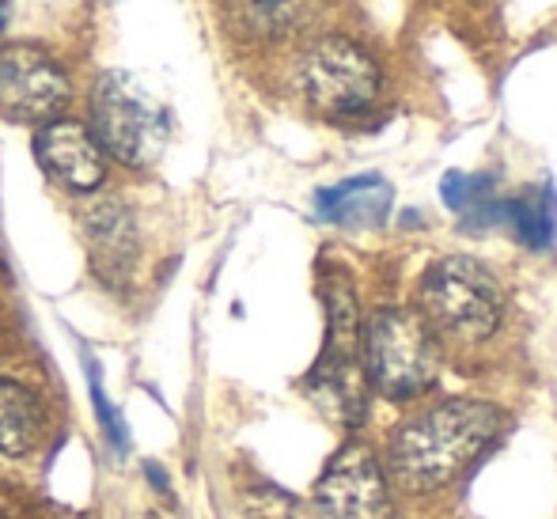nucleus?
Segmentation results:
<instances>
[{
    "label": "nucleus",
    "mask_w": 557,
    "mask_h": 519,
    "mask_svg": "<svg viewBox=\"0 0 557 519\" xmlns=\"http://www.w3.org/2000/svg\"><path fill=\"white\" fill-rule=\"evenodd\" d=\"M500 410L490 403H451L433 406L429 413L413 417L391 444V470L406 490H441L474 467V459L497 440Z\"/></svg>",
    "instance_id": "1"
},
{
    "label": "nucleus",
    "mask_w": 557,
    "mask_h": 519,
    "mask_svg": "<svg viewBox=\"0 0 557 519\" xmlns=\"http://www.w3.org/2000/svg\"><path fill=\"white\" fill-rule=\"evenodd\" d=\"M421 319L433 334L482 342L500 326L505 293L497 277L474 258H441L421 277Z\"/></svg>",
    "instance_id": "2"
},
{
    "label": "nucleus",
    "mask_w": 557,
    "mask_h": 519,
    "mask_svg": "<svg viewBox=\"0 0 557 519\" xmlns=\"http://www.w3.org/2000/svg\"><path fill=\"white\" fill-rule=\"evenodd\" d=\"M364 372L391 398L421 395L441 375V345L418 311L383 308L364 326Z\"/></svg>",
    "instance_id": "3"
},
{
    "label": "nucleus",
    "mask_w": 557,
    "mask_h": 519,
    "mask_svg": "<svg viewBox=\"0 0 557 519\" xmlns=\"http://www.w3.org/2000/svg\"><path fill=\"white\" fill-rule=\"evenodd\" d=\"M326 311H331V334L326 353L311 375L315 403L334 417L337 424H357L368 406V372H364V334H360L357 296L349 281L337 273L326 281Z\"/></svg>",
    "instance_id": "4"
},
{
    "label": "nucleus",
    "mask_w": 557,
    "mask_h": 519,
    "mask_svg": "<svg viewBox=\"0 0 557 519\" xmlns=\"http://www.w3.org/2000/svg\"><path fill=\"white\" fill-rule=\"evenodd\" d=\"M91 125H96V133H91L96 145L129 168L156 163L168 145V114L129 73H107L96 84Z\"/></svg>",
    "instance_id": "5"
},
{
    "label": "nucleus",
    "mask_w": 557,
    "mask_h": 519,
    "mask_svg": "<svg viewBox=\"0 0 557 519\" xmlns=\"http://www.w3.org/2000/svg\"><path fill=\"white\" fill-rule=\"evenodd\" d=\"M300 88L315 110L331 118H349L375 103L380 69L349 38H319L300 61Z\"/></svg>",
    "instance_id": "6"
},
{
    "label": "nucleus",
    "mask_w": 557,
    "mask_h": 519,
    "mask_svg": "<svg viewBox=\"0 0 557 519\" xmlns=\"http://www.w3.org/2000/svg\"><path fill=\"white\" fill-rule=\"evenodd\" d=\"M323 519H395L387 478L364 444H349L331 459L315 485Z\"/></svg>",
    "instance_id": "7"
},
{
    "label": "nucleus",
    "mask_w": 557,
    "mask_h": 519,
    "mask_svg": "<svg viewBox=\"0 0 557 519\" xmlns=\"http://www.w3.org/2000/svg\"><path fill=\"white\" fill-rule=\"evenodd\" d=\"M69 99V81L50 53L35 46L0 50V114L12 122H53Z\"/></svg>",
    "instance_id": "8"
},
{
    "label": "nucleus",
    "mask_w": 557,
    "mask_h": 519,
    "mask_svg": "<svg viewBox=\"0 0 557 519\" xmlns=\"http://www.w3.org/2000/svg\"><path fill=\"white\" fill-rule=\"evenodd\" d=\"M35 156L46 175L65 186V190L84 194L103 183V148L96 145V137L81 122H69V118L65 122L61 118L46 122L35 133Z\"/></svg>",
    "instance_id": "9"
},
{
    "label": "nucleus",
    "mask_w": 557,
    "mask_h": 519,
    "mask_svg": "<svg viewBox=\"0 0 557 519\" xmlns=\"http://www.w3.org/2000/svg\"><path fill=\"white\" fill-rule=\"evenodd\" d=\"M315 209L323 220L342 227H380L391 209V186L380 175H357L319 190Z\"/></svg>",
    "instance_id": "10"
},
{
    "label": "nucleus",
    "mask_w": 557,
    "mask_h": 519,
    "mask_svg": "<svg viewBox=\"0 0 557 519\" xmlns=\"http://www.w3.org/2000/svg\"><path fill=\"white\" fill-rule=\"evenodd\" d=\"M441 198H444L447 209H455L462 217V227L497 224L500 206H505V198H497V183H493V175H462V171L444 175Z\"/></svg>",
    "instance_id": "11"
},
{
    "label": "nucleus",
    "mask_w": 557,
    "mask_h": 519,
    "mask_svg": "<svg viewBox=\"0 0 557 519\" xmlns=\"http://www.w3.org/2000/svg\"><path fill=\"white\" fill-rule=\"evenodd\" d=\"M500 220H508V227L516 232V239L523 247H550L554 239V224H557V201L550 186H531V190L516 194L500 206Z\"/></svg>",
    "instance_id": "12"
},
{
    "label": "nucleus",
    "mask_w": 557,
    "mask_h": 519,
    "mask_svg": "<svg viewBox=\"0 0 557 519\" xmlns=\"http://www.w3.org/2000/svg\"><path fill=\"white\" fill-rule=\"evenodd\" d=\"M42 417H38L35 395L23 383L0 380V452L23 455L35 447Z\"/></svg>",
    "instance_id": "13"
},
{
    "label": "nucleus",
    "mask_w": 557,
    "mask_h": 519,
    "mask_svg": "<svg viewBox=\"0 0 557 519\" xmlns=\"http://www.w3.org/2000/svg\"><path fill=\"white\" fill-rule=\"evenodd\" d=\"M319 8H323V0H247L243 15H247V27L255 35L281 38L308 27Z\"/></svg>",
    "instance_id": "14"
},
{
    "label": "nucleus",
    "mask_w": 557,
    "mask_h": 519,
    "mask_svg": "<svg viewBox=\"0 0 557 519\" xmlns=\"http://www.w3.org/2000/svg\"><path fill=\"white\" fill-rule=\"evenodd\" d=\"M4 4H8V0H0V23H4Z\"/></svg>",
    "instance_id": "15"
}]
</instances>
